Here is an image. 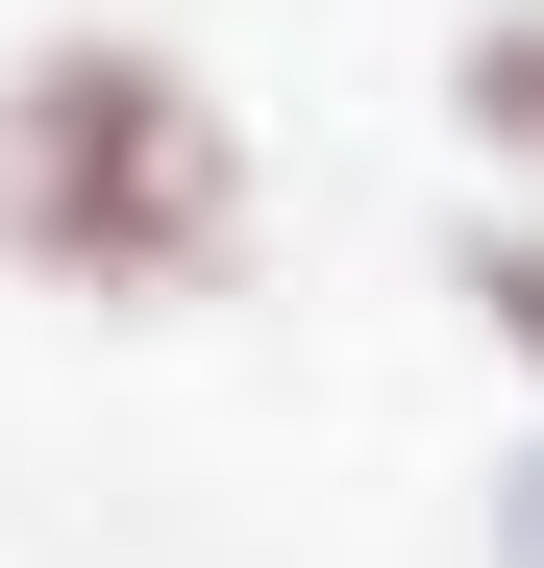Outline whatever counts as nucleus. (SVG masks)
I'll return each instance as SVG.
<instances>
[{
	"label": "nucleus",
	"instance_id": "nucleus-1",
	"mask_svg": "<svg viewBox=\"0 0 544 568\" xmlns=\"http://www.w3.org/2000/svg\"><path fill=\"white\" fill-rule=\"evenodd\" d=\"M248 247H272V173H248L199 50H149V26H26L0 50V272L26 297L199 322V297H248Z\"/></svg>",
	"mask_w": 544,
	"mask_h": 568
},
{
	"label": "nucleus",
	"instance_id": "nucleus-3",
	"mask_svg": "<svg viewBox=\"0 0 544 568\" xmlns=\"http://www.w3.org/2000/svg\"><path fill=\"white\" fill-rule=\"evenodd\" d=\"M445 297H471V322H495V371L544 396V223H520V199H495L471 247H445Z\"/></svg>",
	"mask_w": 544,
	"mask_h": 568
},
{
	"label": "nucleus",
	"instance_id": "nucleus-2",
	"mask_svg": "<svg viewBox=\"0 0 544 568\" xmlns=\"http://www.w3.org/2000/svg\"><path fill=\"white\" fill-rule=\"evenodd\" d=\"M445 100H471V149H495V173H544V0H495V26L445 50Z\"/></svg>",
	"mask_w": 544,
	"mask_h": 568
},
{
	"label": "nucleus",
	"instance_id": "nucleus-4",
	"mask_svg": "<svg viewBox=\"0 0 544 568\" xmlns=\"http://www.w3.org/2000/svg\"><path fill=\"white\" fill-rule=\"evenodd\" d=\"M495 568H544V445H520V469H495Z\"/></svg>",
	"mask_w": 544,
	"mask_h": 568
}]
</instances>
